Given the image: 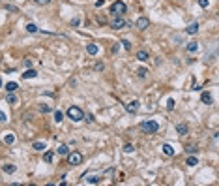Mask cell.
Wrapping results in <instances>:
<instances>
[{
  "label": "cell",
  "instance_id": "cell-19",
  "mask_svg": "<svg viewBox=\"0 0 219 186\" xmlns=\"http://www.w3.org/2000/svg\"><path fill=\"white\" fill-rule=\"evenodd\" d=\"M201 100H202V104H212V96H210V92H202L201 94Z\"/></svg>",
  "mask_w": 219,
  "mask_h": 186
},
{
  "label": "cell",
  "instance_id": "cell-16",
  "mask_svg": "<svg viewBox=\"0 0 219 186\" xmlns=\"http://www.w3.org/2000/svg\"><path fill=\"white\" fill-rule=\"evenodd\" d=\"M26 32H28V34H38L40 28H38L34 23H26Z\"/></svg>",
  "mask_w": 219,
  "mask_h": 186
},
{
  "label": "cell",
  "instance_id": "cell-42",
  "mask_svg": "<svg viewBox=\"0 0 219 186\" xmlns=\"http://www.w3.org/2000/svg\"><path fill=\"white\" fill-rule=\"evenodd\" d=\"M24 66H26V68H30V66H32V60L26 58V60H24Z\"/></svg>",
  "mask_w": 219,
  "mask_h": 186
},
{
  "label": "cell",
  "instance_id": "cell-4",
  "mask_svg": "<svg viewBox=\"0 0 219 186\" xmlns=\"http://www.w3.org/2000/svg\"><path fill=\"white\" fill-rule=\"evenodd\" d=\"M67 162L71 165H80L82 163V154L79 150H73V152H67Z\"/></svg>",
  "mask_w": 219,
  "mask_h": 186
},
{
  "label": "cell",
  "instance_id": "cell-21",
  "mask_svg": "<svg viewBox=\"0 0 219 186\" xmlns=\"http://www.w3.org/2000/svg\"><path fill=\"white\" fill-rule=\"evenodd\" d=\"M17 88H19V85H17L15 81H9L8 85H6V90H8V92H15Z\"/></svg>",
  "mask_w": 219,
  "mask_h": 186
},
{
  "label": "cell",
  "instance_id": "cell-11",
  "mask_svg": "<svg viewBox=\"0 0 219 186\" xmlns=\"http://www.w3.org/2000/svg\"><path fill=\"white\" fill-rule=\"evenodd\" d=\"M185 32H187V34H197V32H199V23H197V21H193L191 25H187Z\"/></svg>",
  "mask_w": 219,
  "mask_h": 186
},
{
  "label": "cell",
  "instance_id": "cell-36",
  "mask_svg": "<svg viewBox=\"0 0 219 186\" xmlns=\"http://www.w3.org/2000/svg\"><path fill=\"white\" fill-rule=\"evenodd\" d=\"M6 120H8V118H6V113H4V111H0V122H6Z\"/></svg>",
  "mask_w": 219,
  "mask_h": 186
},
{
  "label": "cell",
  "instance_id": "cell-3",
  "mask_svg": "<svg viewBox=\"0 0 219 186\" xmlns=\"http://www.w3.org/2000/svg\"><path fill=\"white\" fill-rule=\"evenodd\" d=\"M125 11H127V6H125L122 0H118V2H114V4L111 6V13L114 15V17H118V15H124Z\"/></svg>",
  "mask_w": 219,
  "mask_h": 186
},
{
  "label": "cell",
  "instance_id": "cell-26",
  "mask_svg": "<svg viewBox=\"0 0 219 186\" xmlns=\"http://www.w3.org/2000/svg\"><path fill=\"white\" fill-rule=\"evenodd\" d=\"M4 141L8 143V145H13V143H15V136H13V134H8V136L4 137Z\"/></svg>",
  "mask_w": 219,
  "mask_h": 186
},
{
  "label": "cell",
  "instance_id": "cell-2",
  "mask_svg": "<svg viewBox=\"0 0 219 186\" xmlns=\"http://www.w3.org/2000/svg\"><path fill=\"white\" fill-rule=\"evenodd\" d=\"M141 130H142L144 134H157L159 124H157L156 120H144V122L141 124Z\"/></svg>",
  "mask_w": 219,
  "mask_h": 186
},
{
  "label": "cell",
  "instance_id": "cell-39",
  "mask_svg": "<svg viewBox=\"0 0 219 186\" xmlns=\"http://www.w3.org/2000/svg\"><path fill=\"white\" fill-rule=\"evenodd\" d=\"M86 120H88V122H94V115H86Z\"/></svg>",
  "mask_w": 219,
  "mask_h": 186
},
{
  "label": "cell",
  "instance_id": "cell-31",
  "mask_svg": "<svg viewBox=\"0 0 219 186\" xmlns=\"http://www.w3.org/2000/svg\"><path fill=\"white\" fill-rule=\"evenodd\" d=\"M174 104H176V102L172 100V98H169V100H167V109H169V111H172V109H174Z\"/></svg>",
  "mask_w": 219,
  "mask_h": 186
},
{
  "label": "cell",
  "instance_id": "cell-9",
  "mask_svg": "<svg viewBox=\"0 0 219 186\" xmlns=\"http://www.w3.org/2000/svg\"><path fill=\"white\" fill-rule=\"evenodd\" d=\"M176 132H178V136H185V134L189 132L187 124H185V122H180V124H176Z\"/></svg>",
  "mask_w": 219,
  "mask_h": 186
},
{
  "label": "cell",
  "instance_id": "cell-6",
  "mask_svg": "<svg viewBox=\"0 0 219 186\" xmlns=\"http://www.w3.org/2000/svg\"><path fill=\"white\" fill-rule=\"evenodd\" d=\"M139 107H141V102H139V100H131V102H127V104H125V111H127V113H131V115L137 113V111H139Z\"/></svg>",
  "mask_w": 219,
  "mask_h": 186
},
{
  "label": "cell",
  "instance_id": "cell-23",
  "mask_svg": "<svg viewBox=\"0 0 219 186\" xmlns=\"http://www.w3.org/2000/svg\"><path fill=\"white\" fill-rule=\"evenodd\" d=\"M53 150H45V154H43V160H45V162H47V163H51V162H53Z\"/></svg>",
  "mask_w": 219,
  "mask_h": 186
},
{
  "label": "cell",
  "instance_id": "cell-35",
  "mask_svg": "<svg viewBox=\"0 0 219 186\" xmlns=\"http://www.w3.org/2000/svg\"><path fill=\"white\" fill-rule=\"evenodd\" d=\"M199 4H201V8H208L210 2H208V0H199Z\"/></svg>",
  "mask_w": 219,
  "mask_h": 186
},
{
  "label": "cell",
  "instance_id": "cell-32",
  "mask_svg": "<svg viewBox=\"0 0 219 186\" xmlns=\"http://www.w3.org/2000/svg\"><path fill=\"white\" fill-rule=\"evenodd\" d=\"M6 9H8V11H13V13H17V11H19V8H17V6H13V4H6Z\"/></svg>",
  "mask_w": 219,
  "mask_h": 186
},
{
  "label": "cell",
  "instance_id": "cell-13",
  "mask_svg": "<svg viewBox=\"0 0 219 186\" xmlns=\"http://www.w3.org/2000/svg\"><path fill=\"white\" fill-rule=\"evenodd\" d=\"M150 58V54H148V51H139V53H137V60H141V62H146V60Z\"/></svg>",
  "mask_w": 219,
  "mask_h": 186
},
{
  "label": "cell",
  "instance_id": "cell-40",
  "mask_svg": "<svg viewBox=\"0 0 219 186\" xmlns=\"http://www.w3.org/2000/svg\"><path fill=\"white\" fill-rule=\"evenodd\" d=\"M103 4H105V2H103V0H98V2H96V8H101Z\"/></svg>",
  "mask_w": 219,
  "mask_h": 186
},
{
  "label": "cell",
  "instance_id": "cell-10",
  "mask_svg": "<svg viewBox=\"0 0 219 186\" xmlns=\"http://www.w3.org/2000/svg\"><path fill=\"white\" fill-rule=\"evenodd\" d=\"M34 77H38V72H36V70H32V68L24 70V73H22V79H34Z\"/></svg>",
  "mask_w": 219,
  "mask_h": 186
},
{
  "label": "cell",
  "instance_id": "cell-27",
  "mask_svg": "<svg viewBox=\"0 0 219 186\" xmlns=\"http://www.w3.org/2000/svg\"><path fill=\"white\" fill-rule=\"evenodd\" d=\"M137 75H139L141 79H144V77L148 75V70H146V68H139V70H137Z\"/></svg>",
  "mask_w": 219,
  "mask_h": 186
},
{
  "label": "cell",
  "instance_id": "cell-5",
  "mask_svg": "<svg viewBox=\"0 0 219 186\" xmlns=\"http://www.w3.org/2000/svg\"><path fill=\"white\" fill-rule=\"evenodd\" d=\"M125 27H129V23L125 19H122V15H118L111 21V28H114V30H120V28H125Z\"/></svg>",
  "mask_w": 219,
  "mask_h": 186
},
{
  "label": "cell",
  "instance_id": "cell-7",
  "mask_svg": "<svg viewBox=\"0 0 219 186\" xmlns=\"http://www.w3.org/2000/svg\"><path fill=\"white\" fill-rule=\"evenodd\" d=\"M84 179V182H88V184H99L101 182V175H88V177H82Z\"/></svg>",
  "mask_w": 219,
  "mask_h": 186
},
{
  "label": "cell",
  "instance_id": "cell-37",
  "mask_svg": "<svg viewBox=\"0 0 219 186\" xmlns=\"http://www.w3.org/2000/svg\"><path fill=\"white\" fill-rule=\"evenodd\" d=\"M71 27H79V19H77V17L71 21Z\"/></svg>",
  "mask_w": 219,
  "mask_h": 186
},
{
  "label": "cell",
  "instance_id": "cell-14",
  "mask_svg": "<svg viewBox=\"0 0 219 186\" xmlns=\"http://www.w3.org/2000/svg\"><path fill=\"white\" fill-rule=\"evenodd\" d=\"M98 45H96V43H88V45H86V53L88 54H92V56H94V54H98Z\"/></svg>",
  "mask_w": 219,
  "mask_h": 186
},
{
  "label": "cell",
  "instance_id": "cell-43",
  "mask_svg": "<svg viewBox=\"0 0 219 186\" xmlns=\"http://www.w3.org/2000/svg\"><path fill=\"white\" fill-rule=\"evenodd\" d=\"M0 86H2V79H0Z\"/></svg>",
  "mask_w": 219,
  "mask_h": 186
},
{
  "label": "cell",
  "instance_id": "cell-41",
  "mask_svg": "<svg viewBox=\"0 0 219 186\" xmlns=\"http://www.w3.org/2000/svg\"><path fill=\"white\" fill-rule=\"evenodd\" d=\"M118 49H120V45H118V43H116V45H112V53H118Z\"/></svg>",
  "mask_w": 219,
  "mask_h": 186
},
{
  "label": "cell",
  "instance_id": "cell-28",
  "mask_svg": "<svg viewBox=\"0 0 219 186\" xmlns=\"http://www.w3.org/2000/svg\"><path fill=\"white\" fill-rule=\"evenodd\" d=\"M133 150H135V147L131 145V143H127V145H124V152H125V154H131Z\"/></svg>",
  "mask_w": 219,
  "mask_h": 186
},
{
  "label": "cell",
  "instance_id": "cell-29",
  "mask_svg": "<svg viewBox=\"0 0 219 186\" xmlns=\"http://www.w3.org/2000/svg\"><path fill=\"white\" fill-rule=\"evenodd\" d=\"M197 147H191V145H187L185 147V152H187V154H197Z\"/></svg>",
  "mask_w": 219,
  "mask_h": 186
},
{
  "label": "cell",
  "instance_id": "cell-38",
  "mask_svg": "<svg viewBox=\"0 0 219 186\" xmlns=\"http://www.w3.org/2000/svg\"><path fill=\"white\" fill-rule=\"evenodd\" d=\"M36 4H41V6H43V4H49V0H36Z\"/></svg>",
  "mask_w": 219,
  "mask_h": 186
},
{
  "label": "cell",
  "instance_id": "cell-25",
  "mask_svg": "<svg viewBox=\"0 0 219 186\" xmlns=\"http://www.w3.org/2000/svg\"><path fill=\"white\" fill-rule=\"evenodd\" d=\"M64 120V113L62 111H54V122H62Z\"/></svg>",
  "mask_w": 219,
  "mask_h": 186
},
{
  "label": "cell",
  "instance_id": "cell-22",
  "mask_svg": "<svg viewBox=\"0 0 219 186\" xmlns=\"http://www.w3.org/2000/svg\"><path fill=\"white\" fill-rule=\"evenodd\" d=\"M6 100H8L9 105H15V104H17V96H15L13 92H8V98H6Z\"/></svg>",
  "mask_w": 219,
  "mask_h": 186
},
{
  "label": "cell",
  "instance_id": "cell-15",
  "mask_svg": "<svg viewBox=\"0 0 219 186\" xmlns=\"http://www.w3.org/2000/svg\"><path fill=\"white\" fill-rule=\"evenodd\" d=\"M197 163H199V160H197V156H195V154H193V156L189 154V158L185 160V165H189V167H195Z\"/></svg>",
  "mask_w": 219,
  "mask_h": 186
},
{
  "label": "cell",
  "instance_id": "cell-33",
  "mask_svg": "<svg viewBox=\"0 0 219 186\" xmlns=\"http://www.w3.org/2000/svg\"><path fill=\"white\" fill-rule=\"evenodd\" d=\"M120 43H122V45H124V49H127V51L131 49V43H129V40H122Z\"/></svg>",
  "mask_w": 219,
  "mask_h": 186
},
{
  "label": "cell",
  "instance_id": "cell-12",
  "mask_svg": "<svg viewBox=\"0 0 219 186\" xmlns=\"http://www.w3.org/2000/svg\"><path fill=\"white\" fill-rule=\"evenodd\" d=\"M2 169H4V173H8V175H13V173L17 171V165H13V163H6Z\"/></svg>",
  "mask_w": 219,
  "mask_h": 186
},
{
  "label": "cell",
  "instance_id": "cell-8",
  "mask_svg": "<svg viewBox=\"0 0 219 186\" xmlns=\"http://www.w3.org/2000/svg\"><path fill=\"white\" fill-rule=\"evenodd\" d=\"M148 25H150V21H148L146 17H139V19H137V28H139V30H146Z\"/></svg>",
  "mask_w": 219,
  "mask_h": 186
},
{
  "label": "cell",
  "instance_id": "cell-24",
  "mask_svg": "<svg viewBox=\"0 0 219 186\" xmlns=\"http://www.w3.org/2000/svg\"><path fill=\"white\" fill-rule=\"evenodd\" d=\"M161 149H163V152H165L167 156H172V154H174V149H172L170 145H163Z\"/></svg>",
  "mask_w": 219,
  "mask_h": 186
},
{
  "label": "cell",
  "instance_id": "cell-20",
  "mask_svg": "<svg viewBox=\"0 0 219 186\" xmlns=\"http://www.w3.org/2000/svg\"><path fill=\"white\" fill-rule=\"evenodd\" d=\"M185 49H187V53H197V49H199L197 41H191V43H187V45H185Z\"/></svg>",
  "mask_w": 219,
  "mask_h": 186
},
{
  "label": "cell",
  "instance_id": "cell-34",
  "mask_svg": "<svg viewBox=\"0 0 219 186\" xmlns=\"http://www.w3.org/2000/svg\"><path fill=\"white\" fill-rule=\"evenodd\" d=\"M40 111H41V113H49L51 109H49V105H45V104H41V105H40Z\"/></svg>",
  "mask_w": 219,
  "mask_h": 186
},
{
  "label": "cell",
  "instance_id": "cell-30",
  "mask_svg": "<svg viewBox=\"0 0 219 186\" xmlns=\"http://www.w3.org/2000/svg\"><path fill=\"white\" fill-rule=\"evenodd\" d=\"M94 70H96V72H103V70H105V64H103V62H96Z\"/></svg>",
  "mask_w": 219,
  "mask_h": 186
},
{
  "label": "cell",
  "instance_id": "cell-18",
  "mask_svg": "<svg viewBox=\"0 0 219 186\" xmlns=\"http://www.w3.org/2000/svg\"><path fill=\"white\" fill-rule=\"evenodd\" d=\"M56 152H58L60 156H67V152H69V147H67V145H60L58 149H56Z\"/></svg>",
  "mask_w": 219,
  "mask_h": 186
},
{
  "label": "cell",
  "instance_id": "cell-17",
  "mask_svg": "<svg viewBox=\"0 0 219 186\" xmlns=\"http://www.w3.org/2000/svg\"><path fill=\"white\" fill-rule=\"evenodd\" d=\"M32 147H34V150H38V152H41V150H45V149H47V145H45L43 141H36V143H34Z\"/></svg>",
  "mask_w": 219,
  "mask_h": 186
},
{
  "label": "cell",
  "instance_id": "cell-1",
  "mask_svg": "<svg viewBox=\"0 0 219 186\" xmlns=\"http://www.w3.org/2000/svg\"><path fill=\"white\" fill-rule=\"evenodd\" d=\"M66 115L71 118L73 122H80V120H84V113H82V109H80V107H75V105L67 107Z\"/></svg>",
  "mask_w": 219,
  "mask_h": 186
}]
</instances>
